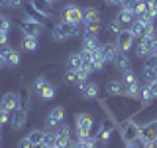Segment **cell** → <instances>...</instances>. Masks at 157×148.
<instances>
[{
  "instance_id": "6da1fadb",
  "label": "cell",
  "mask_w": 157,
  "mask_h": 148,
  "mask_svg": "<svg viewBox=\"0 0 157 148\" xmlns=\"http://www.w3.org/2000/svg\"><path fill=\"white\" fill-rule=\"evenodd\" d=\"M75 132H77V140H85L86 136L94 134L96 136V130H94V121L88 113H78L75 117Z\"/></svg>"
},
{
  "instance_id": "7a4b0ae2",
  "label": "cell",
  "mask_w": 157,
  "mask_h": 148,
  "mask_svg": "<svg viewBox=\"0 0 157 148\" xmlns=\"http://www.w3.org/2000/svg\"><path fill=\"white\" fill-rule=\"evenodd\" d=\"M120 132L124 142H134L140 138V125H136L134 121L126 118V121H120Z\"/></svg>"
},
{
  "instance_id": "3957f363",
  "label": "cell",
  "mask_w": 157,
  "mask_h": 148,
  "mask_svg": "<svg viewBox=\"0 0 157 148\" xmlns=\"http://www.w3.org/2000/svg\"><path fill=\"white\" fill-rule=\"evenodd\" d=\"M112 134H114V121H112V118H104L100 128L96 130V144L106 146L108 142H110Z\"/></svg>"
},
{
  "instance_id": "277c9868",
  "label": "cell",
  "mask_w": 157,
  "mask_h": 148,
  "mask_svg": "<svg viewBox=\"0 0 157 148\" xmlns=\"http://www.w3.org/2000/svg\"><path fill=\"white\" fill-rule=\"evenodd\" d=\"M116 46H118V51H124V53H128L130 49H134L136 38H134V34L130 32V28H124L116 36Z\"/></svg>"
},
{
  "instance_id": "5b68a950",
  "label": "cell",
  "mask_w": 157,
  "mask_h": 148,
  "mask_svg": "<svg viewBox=\"0 0 157 148\" xmlns=\"http://www.w3.org/2000/svg\"><path fill=\"white\" fill-rule=\"evenodd\" d=\"M63 22H71V24H82V8H78L77 4H67L61 12Z\"/></svg>"
},
{
  "instance_id": "8992f818",
  "label": "cell",
  "mask_w": 157,
  "mask_h": 148,
  "mask_svg": "<svg viewBox=\"0 0 157 148\" xmlns=\"http://www.w3.org/2000/svg\"><path fill=\"white\" fill-rule=\"evenodd\" d=\"M24 14H26V18H28V20H32V22H37V24H41V26H49V28H53L51 18H47L45 14H41L39 10H36V8L32 6V2L24 4Z\"/></svg>"
},
{
  "instance_id": "52a82bcc",
  "label": "cell",
  "mask_w": 157,
  "mask_h": 148,
  "mask_svg": "<svg viewBox=\"0 0 157 148\" xmlns=\"http://www.w3.org/2000/svg\"><path fill=\"white\" fill-rule=\"evenodd\" d=\"M18 26L24 32V36H33V38H39L41 32H43V28H45V26H41V24H37V22H32V20H28V18L20 20Z\"/></svg>"
},
{
  "instance_id": "ba28073f",
  "label": "cell",
  "mask_w": 157,
  "mask_h": 148,
  "mask_svg": "<svg viewBox=\"0 0 157 148\" xmlns=\"http://www.w3.org/2000/svg\"><path fill=\"white\" fill-rule=\"evenodd\" d=\"M63 118H65V109H63V107L51 109V111H49V115H47V118H45L47 130H53V128H57V126L63 122Z\"/></svg>"
},
{
  "instance_id": "9c48e42d",
  "label": "cell",
  "mask_w": 157,
  "mask_h": 148,
  "mask_svg": "<svg viewBox=\"0 0 157 148\" xmlns=\"http://www.w3.org/2000/svg\"><path fill=\"white\" fill-rule=\"evenodd\" d=\"M141 77L145 79V83H151L157 79V57L155 56H149L145 61L144 69H141Z\"/></svg>"
},
{
  "instance_id": "30bf717a",
  "label": "cell",
  "mask_w": 157,
  "mask_h": 148,
  "mask_svg": "<svg viewBox=\"0 0 157 148\" xmlns=\"http://www.w3.org/2000/svg\"><path fill=\"white\" fill-rule=\"evenodd\" d=\"M0 56L4 57L6 65H10V67H18V65H20V53H18L14 47L2 46V47H0Z\"/></svg>"
},
{
  "instance_id": "8fae6325",
  "label": "cell",
  "mask_w": 157,
  "mask_h": 148,
  "mask_svg": "<svg viewBox=\"0 0 157 148\" xmlns=\"http://www.w3.org/2000/svg\"><path fill=\"white\" fill-rule=\"evenodd\" d=\"M98 53H100V57L104 59V63H110L114 61L116 53H118V46L114 42H106V43H100V49H98Z\"/></svg>"
},
{
  "instance_id": "7c38bea8",
  "label": "cell",
  "mask_w": 157,
  "mask_h": 148,
  "mask_svg": "<svg viewBox=\"0 0 157 148\" xmlns=\"http://www.w3.org/2000/svg\"><path fill=\"white\" fill-rule=\"evenodd\" d=\"M18 105H20V99H18V93H14V91L6 93V95L2 97V101H0V109H2V111H8V113L16 111Z\"/></svg>"
},
{
  "instance_id": "4fadbf2b",
  "label": "cell",
  "mask_w": 157,
  "mask_h": 148,
  "mask_svg": "<svg viewBox=\"0 0 157 148\" xmlns=\"http://www.w3.org/2000/svg\"><path fill=\"white\" fill-rule=\"evenodd\" d=\"M26 121H28V113L22 111V109H16V111H12V115H10V125H12L14 130H22V128L26 126Z\"/></svg>"
},
{
  "instance_id": "5bb4252c",
  "label": "cell",
  "mask_w": 157,
  "mask_h": 148,
  "mask_svg": "<svg viewBox=\"0 0 157 148\" xmlns=\"http://www.w3.org/2000/svg\"><path fill=\"white\" fill-rule=\"evenodd\" d=\"M78 91L85 99H96L98 97V85L96 83H90V81H78L77 83Z\"/></svg>"
},
{
  "instance_id": "9a60e30c",
  "label": "cell",
  "mask_w": 157,
  "mask_h": 148,
  "mask_svg": "<svg viewBox=\"0 0 157 148\" xmlns=\"http://www.w3.org/2000/svg\"><path fill=\"white\" fill-rule=\"evenodd\" d=\"M153 138H157V118L140 126V140H153Z\"/></svg>"
},
{
  "instance_id": "2e32d148",
  "label": "cell",
  "mask_w": 157,
  "mask_h": 148,
  "mask_svg": "<svg viewBox=\"0 0 157 148\" xmlns=\"http://www.w3.org/2000/svg\"><path fill=\"white\" fill-rule=\"evenodd\" d=\"M106 93L108 97H118V95H124L126 93V85L122 79H110L106 83Z\"/></svg>"
},
{
  "instance_id": "e0dca14e",
  "label": "cell",
  "mask_w": 157,
  "mask_h": 148,
  "mask_svg": "<svg viewBox=\"0 0 157 148\" xmlns=\"http://www.w3.org/2000/svg\"><path fill=\"white\" fill-rule=\"evenodd\" d=\"M82 49H88V51H98V49H100L98 36H94V34H82Z\"/></svg>"
},
{
  "instance_id": "ac0fdd59",
  "label": "cell",
  "mask_w": 157,
  "mask_h": 148,
  "mask_svg": "<svg viewBox=\"0 0 157 148\" xmlns=\"http://www.w3.org/2000/svg\"><path fill=\"white\" fill-rule=\"evenodd\" d=\"M114 20H116L118 24H120L122 28H126V26L130 28V26H132V22L136 20V16H134V12H130V10H124V8H122L120 12L116 14V18H114Z\"/></svg>"
},
{
  "instance_id": "d6986e66",
  "label": "cell",
  "mask_w": 157,
  "mask_h": 148,
  "mask_svg": "<svg viewBox=\"0 0 157 148\" xmlns=\"http://www.w3.org/2000/svg\"><path fill=\"white\" fill-rule=\"evenodd\" d=\"M114 67L118 69V71H128L130 69V59H128V53L124 51H118L116 53V57H114Z\"/></svg>"
},
{
  "instance_id": "ffe728a7",
  "label": "cell",
  "mask_w": 157,
  "mask_h": 148,
  "mask_svg": "<svg viewBox=\"0 0 157 148\" xmlns=\"http://www.w3.org/2000/svg\"><path fill=\"white\" fill-rule=\"evenodd\" d=\"M32 6L39 10L41 14H45L47 18L53 16V10H51V0H32Z\"/></svg>"
},
{
  "instance_id": "44dd1931",
  "label": "cell",
  "mask_w": 157,
  "mask_h": 148,
  "mask_svg": "<svg viewBox=\"0 0 157 148\" xmlns=\"http://www.w3.org/2000/svg\"><path fill=\"white\" fill-rule=\"evenodd\" d=\"M57 26L61 28V32H63V34L67 36V39H69V38H75V36H78V26H77V24H71V22H63V20H61V22H59Z\"/></svg>"
},
{
  "instance_id": "7402d4cb",
  "label": "cell",
  "mask_w": 157,
  "mask_h": 148,
  "mask_svg": "<svg viewBox=\"0 0 157 148\" xmlns=\"http://www.w3.org/2000/svg\"><path fill=\"white\" fill-rule=\"evenodd\" d=\"M18 99H20L18 109H22V111L28 113V109H29V89H28V87H22V89L18 91Z\"/></svg>"
},
{
  "instance_id": "603a6c76",
  "label": "cell",
  "mask_w": 157,
  "mask_h": 148,
  "mask_svg": "<svg viewBox=\"0 0 157 148\" xmlns=\"http://www.w3.org/2000/svg\"><path fill=\"white\" fill-rule=\"evenodd\" d=\"M37 95L43 99V101H51L53 97H55V85H51V83H45V85H43L41 89H39L37 91Z\"/></svg>"
},
{
  "instance_id": "cb8c5ba5",
  "label": "cell",
  "mask_w": 157,
  "mask_h": 148,
  "mask_svg": "<svg viewBox=\"0 0 157 148\" xmlns=\"http://www.w3.org/2000/svg\"><path fill=\"white\" fill-rule=\"evenodd\" d=\"M94 20H102L100 12H98L96 8H82V24L94 22Z\"/></svg>"
},
{
  "instance_id": "d4e9b609",
  "label": "cell",
  "mask_w": 157,
  "mask_h": 148,
  "mask_svg": "<svg viewBox=\"0 0 157 148\" xmlns=\"http://www.w3.org/2000/svg\"><path fill=\"white\" fill-rule=\"evenodd\" d=\"M82 67V59H81V53H71V56L67 57V69H73V71H77V69Z\"/></svg>"
},
{
  "instance_id": "484cf974",
  "label": "cell",
  "mask_w": 157,
  "mask_h": 148,
  "mask_svg": "<svg viewBox=\"0 0 157 148\" xmlns=\"http://www.w3.org/2000/svg\"><path fill=\"white\" fill-rule=\"evenodd\" d=\"M22 47L26 49V51H36V49H37V38H33V36H24Z\"/></svg>"
},
{
  "instance_id": "4316f807",
  "label": "cell",
  "mask_w": 157,
  "mask_h": 148,
  "mask_svg": "<svg viewBox=\"0 0 157 148\" xmlns=\"http://www.w3.org/2000/svg\"><path fill=\"white\" fill-rule=\"evenodd\" d=\"M100 30H102V20H94V22L85 24V34H94V36H98Z\"/></svg>"
},
{
  "instance_id": "83f0119b",
  "label": "cell",
  "mask_w": 157,
  "mask_h": 148,
  "mask_svg": "<svg viewBox=\"0 0 157 148\" xmlns=\"http://www.w3.org/2000/svg\"><path fill=\"white\" fill-rule=\"evenodd\" d=\"M134 49H136V56L137 57H149L151 56V47H147L145 43H141V42H137L136 46H134Z\"/></svg>"
},
{
  "instance_id": "f1b7e54d",
  "label": "cell",
  "mask_w": 157,
  "mask_h": 148,
  "mask_svg": "<svg viewBox=\"0 0 157 148\" xmlns=\"http://www.w3.org/2000/svg\"><path fill=\"white\" fill-rule=\"evenodd\" d=\"M43 136H45V132H43V130H32V132H29V134H28L29 142H32L33 146L41 144V142H43Z\"/></svg>"
},
{
  "instance_id": "f546056e",
  "label": "cell",
  "mask_w": 157,
  "mask_h": 148,
  "mask_svg": "<svg viewBox=\"0 0 157 148\" xmlns=\"http://www.w3.org/2000/svg\"><path fill=\"white\" fill-rule=\"evenodd\" d=\"M130 32L134 34L136 39H141V38H144V24H140L137 20H134V22H132V26H130Z\"/></svg>"
},
{
  "instance_id": "4dcf8cb0",
  "label": "cell",
  "mask_w": 157,
  "mask_h": 148,
  "mask_svg": "<svg viewBox=\"0 0 157 148\" xmlns=\"http://www.w3.org/2000/svg\"><path fill=\"white\" fill-rule=\"evenodd\" d=\"M140 91H141V83L140 81L134 83V85H128L126 87V95L132 97V99H140Z\"/></svg>"
},
{
  "instance_id": "1f68e13d",
  "label": "cell",
  "mask_w": 157,
  "mask_h": 148,
  "mask_svg": "<svg viewBox=\"0 0 157 148\" xmlns=\"http://www.w3.org/2000/svg\"><path fill=\"white\" fill-rule=\"evenodd\" d=\"M122 81H124L126 87H128V85H134V83H137V75L132 71V69H128V71L122 73Z\"/></svg>"
},
{
  "instance_id": "d6a6232c",
  "label": "cell",
  "mask_w": 157,
  "mask_h": 148,
  "mask_svg": "<svg viewBox=\"0 0 157 148\" xmlns=\"http://www.w3.org/2000/svg\"><path fill=\"white\" fill-rule=\"evenodd\" d=\"M65 81H67V83H71V85H77V83H78V79H77V71H73V69H67Z\"/></svg>"
},
{
  "instance_id": "836d02e7",
  "label": "cell",
  "mask_w": 157,
  "mask_h": 148,
  "mask_svg": "<svg viewBox=\"0 0 157 148\" xmlns=\"http://www.w3.org/2000/svg\"><path fill=\"white\" fill-rule=\"evenodd\" d=\"M41 144H45V146H53L55 144V132H45V136H43V142Z\"/></svg>"
},
{
  "instance_id": "e575fe53",
  "label": "cell",
  "mask_w": 157,
  "mask_h": 148,
  "mask_svg": "<svg viewBox=\"0 0 157 148\" xmlns=\"http://www.w3.org/2000/svg\"><path fill=\"white\" fill-rule=\"evenodd\" d=\"M122 30H124V28H122L120 24L116 22V20H112V22L108 24V32H112V34H114V36H118V34H120Z\"/></svg>"
},
{
  "instance_id": "d590c367",
  "label": "cell",
  "mask_w": 157,
  "mask_h": 148,
  "mask_svg": "<svg viewBox=\"0 0 157 148\" xmlns=\"http://www.w3.org/2000/svg\"><path fill=\"white\" fill-rule=\"evenodd\" d=\"M10 28H12L10 18L8 16H2V20H0V30H2V32H10Z\"/></svg>"
},
{
  "instance_id": "8d00e7d4",
  "label": "cell",
  "mask_w": 157,
  "mask_h": 148,
  "mask_svg": "<svg viewBox=\"0 0 157 148\" xmlns=\"http://www.w3.org/2000/svg\"><path fill=\"white\" fill-rule=\"evenodd\" d=\"M45 83H47V79L43 77V75H39V77L36 79V83H33V89H36V93H37V91H39V89H41L43 85H45Z\"/></svg>"
},
{
  "instance_id": "74e56055",
  "label": "cell",
  "mask_w": 157,
  "mask_h": 148,
  "mask_svg": "<svg viewBox=\"0 0 157 148\" xmlns=\"http://www.w3.org/2000/svg\"><path fill=\"white\" fill-rule=\"evenodd\" d=\"M18 148H33V144L29 142V138H28V136H24L22 140L18 142Z\"/></svg>"
},
{
  "instance_id": "f35d334b",
  "label": "cell",
  "mask_w": 157,
  "mask_h": 148,
  "mask_svg": "<svg viewBox=\"0 0 157 148\" xmlns=\"http://www.w3.org/2000/svg\"><path fill=\"white\" fill-rule=\"evenodd\" d=\"M6 122H10V113L0 109V125H6Z\"/></svg>"
},
{
  "instance_id": "ab89813d",
  "label": "cell",
  "mask_w": 157,
  "mask_h": 148,
  "mask_svg": "<svg viewBox=\"0 0 157 148\" xmlns=\"http://www.w3.org/2000/svg\"><path fill=\"white\" fill-rule=\"evenodd\" d=\"M2 46H8V32H2V30H0V47Z\"/></svg>"
},
{
  "instance_id": "60d3db41",
  "label": "cell",
  "mask_w": 157,
  "mask_h": 148,
  "mask_svg": "<svg viewBox=\"0 0 157 148\" xmlns=\"http://www.w3.org/2000/svg\"><path fill=\"white\" fill-rule=\"evenodd\" d=\"M147 87H149V91H151V95H153V99H157V81L147 83Z\"/></svg>"
},
{
  "instance_id": "b9f144b4",
  "label": "cell",
  "mask_w": 157,
  "mask_h": 148,
  "mask_svg": "<svg viewBox=\"0 0 157 148\" xmlns=\"http://www.w3.org/2000/svg\"><path fill=\"white\" fill-rule=\"evenodd\" d=\"M24 4V0H10V8H20Z\"/></svg>"
},
{
  "instance_id": "7bdbcfd3",
  "label": "cell",
  "mask_w": 157,
  "mask_h": 148,
  "mask_svg": "<svg viewBox=\"0 0 157 148\" xmlns=\"http://www.w3.org/2000/svg\"><path fill=\"white\" fill-rule=\"evenodd\" d=\"M151 56H155V57H157V42L153 43V47H151Z\"/></svg>"
},
{
  "instance_id": "ee69618b",
  "label": "cell",
  "mask_w": 157,
  "mask_h": 148,
  "mask_svg": "<svg viewBox=\"0 0 157 148\" xmlns=\"http://www.w3.org/2000/svg\"><path fill=\"white\" fill-rule=\"evenodd\" d=\"M4 6H10V0H0V8H4Z\"/></svg>"
},
{
  "instance_id": "f6af8a7d",
  "label": "cell",
  "mask_w": 157,
  "mask_h": 148,
  "mask_svg": "<svg viewBox=\"0 0 157 148\" xmlns=\"http://www.w3.org/2000/svg\"><path fill=\"white\" fill-rule=\"evenodd\" d=\"M4 67H6V61H4V57L0 56V69H4Z\"/></svg>"
},
{
  "instance_id": "bcb514c9",
  "label": "cell",
  "mask_w": 157,
  "mask_h": 148,
  "mask_svg": "<svg viewBox=\"0 0 157 148\" xmlns=\"http://www.w3.org/2000/svg\"><path fill=\"white\" fill-rule=\"evenodd\" d=\"M47 148H59V146H55V144H53V146H47Z\"/></svg>"
},
{
  "instance_id": "7dc6e473",
  "label": "cell",
  "mask_w": 157,
  "mask_h": 148,
  "mask_svg": "<svg viewBox=\"0 0 157 148\" xmlns=\"http://www.w3.org/2000/svg\"><path fill=\"white\" fill-rule=\"evenodd\" d=\"M0 146H2V134H0Z\"/></svg>"
},
{
  "instance_id": "c3c4849f",
  "label": "cell",
  "mask_w": 157,
  "mask_h": 148,
  "mask_svg": "<svg viewBox=\"0 0 157 148\" xmlns=\"http://www.w3.org/2000/svg\"><path fill=\"white\" fill-rule=\"evenodd\" d=\"M0 134H2V125H0Z\"/></svg>"
},
{
  "instance_id": "681fc988",
  "label": "cell",
  "mask_w": 157,
  "mask_h": 148,
  "mask_svg": "<svg viewBox=\"0 0 157 148\" xmlns=\"http://www.w3.org/2000/svg\"><path fill=\"white\" fill-rule=\"evenodd\" d=\"M51 2H55V0H51Z\"/></svg>"
},
{
  "instance_id": "f907efd6",
  "label": "cell",
  "mask_w": 157,
  "mask_h": 148,
  "mask_svg": "<svg viewBox=\"0 0 157 148\" xmlns=\"http://www.w3.org/2000/svg\"><path fill=\"white\" fill-rule=\"evenodd\" d=\"M155 81H157V79H155Z\"/></svg>"
}]
</instances>
